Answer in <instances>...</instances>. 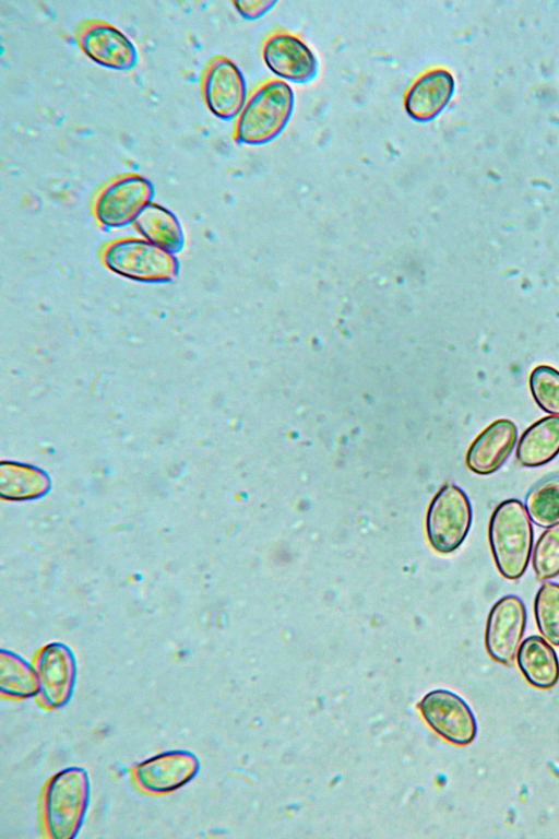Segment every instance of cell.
<instances>
[{
	"instance_id": "6da1fadb",
	"label": "cell",
	"mask_w": 559,
	"mask_h": 839,
	"mask_svg": "<svg viewBox=\"0 0 559 839\" xmlns=\"http://www.w3.org/2000/svg\"><path fill=\"white\" fill-rule=\"evenodd\" d=\"M295 107L292 86L280 79L259 84L235 119L234 140L239 144L263 145L275 140L288 125Z\"/></svg>"
},
{
	"instance_id": "7a4b0ae2",
	"label": "cell",
	"mask_w": 559,
	"mask_h": 839,
	"mask_svg": "<svg viewBox=\"0 0 559 839\" xmlns=\"http://www.w3.org/2000/svg\"><path fill=\"white\" fill-rule=\"evenodd\" d=\"M88 773L82 767L63 768L51 776L43 789L41 820L48 838L76 837L90 801Z\"/></svg>"
},
{
	"instance_id": "3957f363",
	"label": "cell",
	"mask_w": 559,
	"mask_h": 839,
	"mask_svg": "<svg viewBox=\"0 0 559 839\" xmlns=\"http://www.w3.org/2000/svg\"><path fill=\"white\" fill-rule=\"evenodd\" d=\"M533 525L524 504L516 498L501 501L488 524V541L498 571L509 580L525 572L533 547Z\"/></svg>"
},
{
	"instance_id": "277c9868",
	"label": "cell",
	"mask_w": 559,
	"mask_h": 839,
	"mask_svg": "<svg viewBox=\"0 0 559 839\" xmlns=\"http://www.w3.org/2000/svg\"><path fill=\"white\" fill-rule=\"evenodd\" d=\"M102 260L111 272L143 283H166L179 272L177 257L140 237L118 238L102 251Z\"/></svg>"
},
{
	"instance_id": "5b68a950",
	"label": "cell",
	"mask_w": 559,
	"mask_h": 839,
	"mask_svg": "<svg viewBox=\"0 0 559 839\" xmlns=\"http://www.w3.org/2000/svg\"><path fill=\"white\" fill-rule=\"evenodd\" d=\"M473 520L472 505L459 486L443 485L432 498L426 517L430 545L441 554L457 550L466 539Z\"/></svg>"
},
{
	"instance_id": "8992f818",
	"label": "cell",
	"mask_w": 559,
	"mask_h": 839,
	"mask_svg": "<svg viewBox=\"0 0 559 839\" xmlns=\"http://www.w3.org/2000/svg\"><path fill=\"white\" fill-rule=\"evenodd\" d=\"M154 194L151 180L140 174L116 176L98 191L93 205L94 216L104 229L126 227L153 201Z\"/></svg>"
},
{
	"instance_id": "52a82bcc",
	"label": "cell",
	"mask_w": 559,
	"mask_h": 839,
	"mask_svg": "<svg viewBox=\"0 0 559 839\" xmlns=\"http://www.w3.org/2000/svg\"><path fill=\"white\" fill-rule=\"evenodd\" d=\"M201 93L207 109L218 119L235 120L248 99V86L239 67L225 56H214L201 75Z\"/></svg>"
},
{
	"instance_id": "ba28073f",
	"label": "cell",
	"mask_w": 559,
	"mask_h": 839,
	"mask_svg": "<svg viewBox=\"0 0 559 839\" xmlns=\"http://www.w3.org/2000/svg\"><path fill=\"white\" fill-rule=\"evenodd\" d=\"M38 694L37 702L44 709H58L69 702L76 681V660L73 651L62 642L43 646L34 657Z\"/></svg>"
},
{
	"instance_id": "9c48e42d",
	"label": "cell",
	"mask_w": 559,
	"mask_h": 839,
	"mask_svg": "<svg viewBox=\"0 0 559 839\" xmlns=\"http://www.w3.org/2000/svg\"><path fill=\"white\" fill-rule=\"evenodd\" d=\"M75 37L81 50L104 68L128 71L139 61L135 44L109 22L99 19L84 20L79 24Z\"/></svg>"
},
{
	"instance_id": "30bf717a",
	"label": "cell",
	"mask_w": 559,
	"mask_h": 839,
	"mask_svg": "<svg viewBox=\"0 0 559 839\" xmlns=\"http://www.w3.org/2000/svg\"><path fill=\"white\" fill-rule=\"evenodd\" d=\"M267 69L280 80L308 83L319 73L320 63L314 51L299 36L283 29L269 34L261 47Z\"/></svg>"
},
{
	"instance_id": "8fae6325",
	"label": "cell",
	"mask_w": 559,
	"mask_h": 839,
	"mask_svg": "<svg viewBox=\"0 0 559 839\" xmlns=\"http://www.w3.org/2000/svg\"><path fill=\"white\" fill-rule=\"evenodd\" d=\"M198 757L188 751H168L154 755L131 769V779L142 792L163 795L190 782L199 772Z\"/></svg>"
},
{
	"instance_id": "7c38bea8",
	"label": "cell",
	"mask_w": 559,
	"mask_h": 839,
	"mask_svg": "<svg viewBox=\"0 0 559 839\" xmlns=\"http://www.w3.org/2000/svg\"><path fill=\"white\" fill-rule=\"evenodd\" d=\"M526 618L525 605L519 596L506 595L493 604L485 630V647L492 660L504 665L513 662L525 631Z\"/></svg>"
},
{
	"instance_id": "4fadbf2b",
	"label": "cell",
	"mask_w": 559,
	"mask_h": 839,
	"mask_svg": "<svg viewBox=\"0 0 559 839\" xmlns=\"http://www.w3.org/2000/svg\"><path fill=\"white\" fill-rule=\"evenodd\" d=\"M428 724L443 738L455 745L472 743L477 723L469 706L456 694L447 689L428 693L419 704Z\"/></svg>"
},
{
	"instance_id": "5bb4252c",
	"label": "cell",
	"mask_w": 559,
	"mask_h": 839,
	"mask_svg": "<svg viewBox=\"0 0 559 839\" xmlns=\"http://www.w3.org/2000/svg\"><path fill=\"white\" fill-rule=\"evenodd\" d=\"M455 91L452 73L444 68H431L420 73L403 97L406 114L417 122L436 119L449 105Z\"/></svg>"
},
{
	"instance_id": "9a60e30c",
	"label": "cell",
	"mask_w": 559,
	"mask_h": 839,
	"mask_svg": "<svg viewBox=\"0 0 559 839\" xmlns=\"http://www.w3.org/2000/svg\"><path fill=\"white\" fill-rule=\"evenodd\" d=\"M516 438L518 430L512 421L492 422L469 446L465 457L467 468L480 475L496 472L512 452Z\"/></svg>"
},
{
	"instance_id": "2e32d148",
	"label": "cell",
	"mask_w": 559,
	"mask_h": 839,
	"mask_svg": "<svg viewBox=\"0 0 559 839\" xmlns=\"http://www.w3.org/2000/svg\"><path fill=\"white\" fill-rule=\"evenodd\" d=\"M516 664L528 684L550 689L559 681V659L551 643L540 636H528L516 651Z\"/></svg>"
},
{
	"instance_id": "e0dca14e",
	"label": "cell",
	"mask_w": 559,
	"mask_h": 839,
	"mask_svg": "<svg viewBox=\"0 0 559 839\" xmlns=\"http://www.w3.org/2000/svg\"><path fill=\"white\" fill-rule=\"evenodd\" d=\"M132 226L142 238L174 255L185 247V232L179 218L169 209L154 201L140 211Z\"/></svg>"
},
{
	"instance_id": "ac0fdd59",
	"label": "cell",
	"mask_w": 559,
	"mask_h": 839,
	"mask_svg": "<svg viewBox=\"0 0 559 839\" xmlns=\"http://www.w3.org/2000/svg\"><path fill=\"white\" fill-rule=\"evenodd\" d=\"M559 454V416L539 418L527 427L516 445L518 462L527 468L542 466Z\"/></svg>"
},
{
	"instance_id": "d6986e66",
	"label": "cell",
	"mask_w": 559,
	"mask_h": 839,
	"mask_svg": "<svg viewBox=\"0 0 559 839\" xmlns=\"http://www.w3.org/2000/svg\"><path fill=\"white\" fill-rule=\"evenodd\" d=\"M0 693L11 699L36 698L38 683L33 663L13 651H0Z\"/></svg>"
},
{
	"instance_id": "ffe728a7",
	"label": "cell",
	"mask_w": 559,
	"mask_h": 839,
	"mask_svg": "<svg viewBox=\"0 0 559 839\" xmlns=\"http://www.w3.org/2000/svg\"><path fill=\"white\" fill-rule=\"evenodd\" d=\"M524 506L538 527L549 528L559 523V473L546 475L533 484Z\"/></svg>"
},
{
	"instance_id": "44dd1931",
	"label": "cell",
	"mask_w": 559,
	"mask_h": 839,
	"mask_svg": "<svg viewBox=\"0 0 559 839\" xmlns=\"http://www.w3.org/2000/svg\"><path fill=\"white\" fill-rule=\"evenodd\" d=\"M534 616L542 636L559 647V583L540 586L534 600Z\"/></svg>"
},
{
	"instance_id": "7402d4cb",
	"label": "cell",
	"mask_w": 559,
	"mask_h": 839,
	"mask_svg": "<svg viewBox=\"0 0 559 839\" xmlns=\"http://www.w3.org/2000/svg\"><path fill=\"white\" fill-rule=\"evenodd\" d=\"M532 566L538 580L559 575V523L547 528L538 537L532 553Z\"/></svg>"
},
{
	"instance_id": "603a6c76",
	"label": "cell",
	"mask_w": 559,
	"mask_h": 839,
	"mask_svg": "<svg viewBox=\"0 0 559 839\" xmlns=\"http://www.w3.org/2000/svg\"><path fill=\"white\" fill-rule=\"evenodd\" d=\"M530 388L543 411L559 416V370L548 365L535 367L530 376Z\"/></svg>"
},
{
	"instance_id": "cb8c5ba5",
	"label": "cell",
	"mask_w": 559,
	"mask_h": 839,
	"mask_svg": "<svg viewBox=\"0 0 559 839\" xmlns=\"http://www.w3.org/2000/svg\"><path fill=\"white\" fill-rule=\"evenodd\" d=\"M277 3L276 0H236L233 5L245 20H257L266 14Z\"/></svg>"
}]
</instances>
